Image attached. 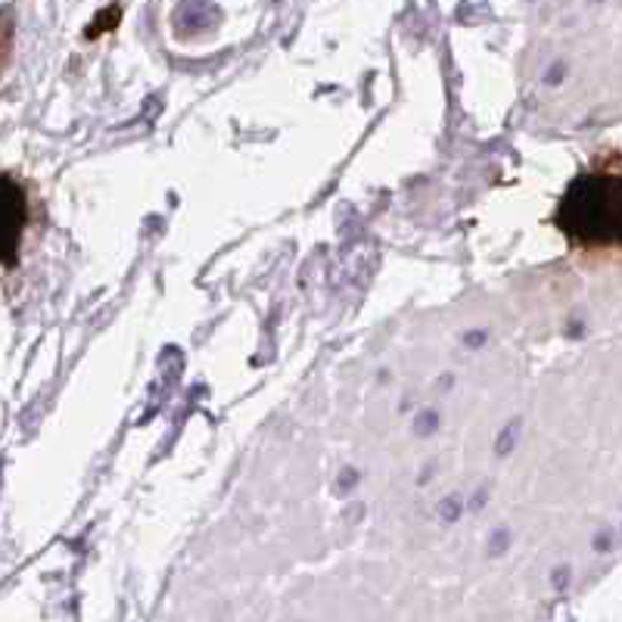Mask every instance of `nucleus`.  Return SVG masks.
<instances>
[{
  "label": "nucleus",
  "mask_w": 622,
  "mask_h": 622,
  "mask_svg": "<svg viewBox=\"0 0 622 622\" xmlns=\"http://www.w3.org/2000/svg\"><path fill=\"white\" fill-rule=\"evenodd\" d=\"M25 224H28L25 191L10 174H0V265H16Z\"/></svg>",
  "instance_id": "obj_2"
},
{
  "label": "nucleus",
  "mask_w": 622,
  "mask_h": 622,
  "mask_svg": "<svg viewBox=\"0 0 622 622\" xmlns=\"http://www.w3.org/2000/svg\"><path fill=\"white\" fill-rule=\"evenodd\" d=\"M554 224L576 246H622V174H582L560 199Z\"/></svg>",
  "instance_id": "obj_1"
}]
</instances>
